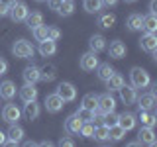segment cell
I'll return each mask as SVG.
<instances>
[{"label": "cell", "instance_id": "d6a6232c", "mask_svg": "<svg viewBox=\"0 0 157 147\" xmlns=\"http://www.w3.org/2000/svg\"><path fill=\"white\" fill-rule=\"evenodd\" d=\"M81 104H82V108H86V110H94L96 104H98V96L94 94V92H88V94L82 96Z\"/></svg>", "mask_w": 157, "mask_h": 147}, {"label": "cell", "instance_id": "681fc988", "mask_svg": "<svg viewBox=\"0 0 157 147\" xmlns=\"http://www.w3.org/2000/svg\"><path fill=\"white\" fill-rule=\"evenodd\" d=\"M37 2H47V0H37Z\"/></svg>", "mask_w": 157, "mask_h": 147}, {"label": "cell", "instance_id": "e575fe53", "mask_svg": "<svg viewBox=\"0 0 157 147\" xmlns=\"http://www.w3.org/2000/svg\"><path fill=\"white\" fill-rule=\"evenodd\" d=\"M114 24H116V16H114V14H102V16L98 18V26L104 28V29L112 28Z\"/></svg>", "mask_w": 157, "mask_h": 147}, {"label": "cell", "instance_id": "ba28073f", "mask_svg": "<svg viewBox=\"0 0 157 147\" xmlns=\"http://www.w3.org/2000/svg\"><path fill=\"white\" fill-rule=\"evenodd\" d=\"M96 108L100 112H112V110H116V98L112 96V92H106V94H102V96H98V104Z\"/></svg>", "mask_w": 157, "mask_h": 147}, {"label": "cell", "instance_id": "4dcf8cb0", "mask_svg": "<svg viewBox=\"0 0 157 147\" xmlns=\"http://www.w3.org/2000/svg\"><path fill=\"white\" fill-rule=\"evenodd\" d=\"M144 29L149 33H155L157 32V16L155 14H147V16H144Z\"/></svg>", "mask_w": 157, "mask_h": 147}, {"label": "cell", "instance_id": "f1b7e54d", "mask_svg": "<svg viewBox=\"0 0 157 147\" xmlns=\"http://www.w3.org/2000/svg\"><path fill=\"white\" fill-rule=\"evenodd\" d=\"M108 135H110V141H120V139H124L126 130L120 124H114V126L108 127Z\"/></svg>", "mask_w": 157, "mask_h": 147}, {"label": "cell", "instance_id": "f6af8a7d", "mask_svg": "<svg viewBox=\"0 0 157 147\" xmlns=\"http://www.w3.org/2000/svg\"><path fill=\"white\" fill-rule=\"evenodd\" d=\"M149 12H151V14L157 12V0H151V2H149Z\"/></svg>", "mask_w": 157, "mask_h": 147}, {"label": "cell", "instance_id": "8992f818", "mask_svg": "<svg viewBox=\"0 0 157 147\" xmlns=\"http://www.w3.org/2000/svg\"><path fill=\"white\" fill-rule=\"evenodd\" d=\"M63 106H65V102H63V98L57 94H47L45 96V108L47 112H51V114H57V112L63 110Z\"/></svg>", "mask_w": 157, "mask_h": 147}, {"label": "cell", "instance_id": "f35d334b", "mask_svg": "<svg viewBox=\"0 0 157 147\" xmlns=\"http://www.w3.org/2000/svg\"><path fill=\"white\" fill-rule=\"evenodd\" d=\"M92 131H94V126H92V122H82L81 131H78V134L85 135V137H92Z\"/></svg>", "mask_w": 157, "mask_h": 147}, {"label": "cell", "instance_id": "d4e9b609", "mask_svg": "<svg viewBox=\"0 0 157 147\" xmlns=\"http://www.w3.org/2000/svg\"><path fill=\"white\" fill-rule=\"evenodd\" d=\"M55 77H57V69H55V65H45V67L39 69V81L51 82Z\"/></svg>", "mask_w": 157, "mask_h": 147}, {"label": "cell", "instance_id": "277c9868", "mask_svg": "<svg viewBox=\"0 0 157 147\" xmlns=\"http://www.w3.org/2000/svg\"><path fill=\"white\" fill-rule=\"evenodd\" d=\"M24 139V130L18 124H10V130L6 131V141L4 145H18Z\"/></svg>", "mask_w": 157, "mask_h": 147}, {"label": "cell", "instance_id": "8fae6325", "mask_svg": "<svg viewBox=\"0 0 157 147\" xmlns=\"http://www.w3.org/2000/svg\"><path fill=\"white\" fill-rule=\"evenodd\" d=\"M140 47L144 49V51H149V53L157 51V36L145 32V36H141V39H140Z\"/></svg>", "mask_w": 157, "mask_h": 147}, {"label": "cell", "instance_id": "ee69618b", "mask_svg": "<svg viewBox=\"0 0 157 147\" xmlns=\"http://www.w3.org/2000/svg\"><path fill=\"white\" fill-rule=\"evenodd\" d=\"M4 16H8V6L0 2V18H4Z\"/></svg>", "mask_w": 157, "mask_h": 147}, {"label": "cell", "instance_id": "7402d4cb", "mask_svg": "<svg viewBox=\"0 0 157 147\" xmlns=\"http://www.w3.org/2000/svg\"><path fill=\"white\" fill-rule=\"evenodd\" d=\"M22 77H24V81L29 82V85H36V82L39 81V67L36 65H29L24 69V73H22Z\"/></svg>", "mask_w": 157, "mask_h": 147}, {"label": "cell", "instance_id": "83f0119b", "mask_svg": "<svg viewBox=\"0 0 157 147\" xmlns=\"http://www.w3.org/2000/svg\"><path fill=\"white\" fill-rule=\"evenodd\" d=\"M96 71H98V78H100L102 82H106L108 78H110V77H112V75H114V73H116L114 69H112L110 65H108V63H102V65H100V63H98Z\"/></svg>", "mask_w": 157, "mask_h": 147}, {"label": "cell", "instance_id": "d590c367", "mask_svg": "<svg viewBox=\"0 0 157 147\" xmlns=\"http://www.w3.org/2000/svg\"><path fill=\"white\" fill-rule=\"evenodd\" d=\"M77 116L81 122H94V114H92V110H86V108H78L77 110Z\"/></svg>", "mask_w": 157, "mask_h": 147}, {"label": "cell", "instance_id": "ab89813d", "mask_svg": "<svg viewBox=\"0 0 157 147\" xmlns=\"http://www.w3.org/2000/svg\"><path fill=\"white\" fill-rule=\"evenodd\" d=\"M47 37L53 39V41H57V39L61 37V32H59L57 28H47Z\"/></svg>", "mask_w": 157, "mask_h": 147}, {"label": "cell", "instance_id": "5bb4252c", "mask_svg": "<svg viewBox=\"0 0 157 147\" xmlns=\"http://www.w3.org/2000/svg\"><path fill=\"white\" fill-rule=\"evenodd\" d=\"M20 98H22L24 102L37 100V88H36V85H29V82H26V85L20 88Z\"/></svg>", "mask_w": 157, "mask_h": 147}, {"label": "cell", "instance_id": "c3c4849f", "mask_svg": "<svg viewBox=\"0 0 157 147\" xmlns=\"http://www.w3.org/2000/svg\"><path fill=\"white\" fill-rule=\"evenodd\" d=\"M0 2H2V4H6V6L10 8V6H12L14 2H16V0H0Z\"/></svg>", "mask_w": 157, "mask_h": 147}, {"label": "cell", "instance_id": "7dc6e473", "mask_svg": "<svg viewBox=\"0 0 157 147\" xmlns=\"http://www.w3.org/2000/svg\"><path fill=\"white\" fill-rule=\"evenodd\" d=\"M4 141H6V134L0 130V145H4Z\"/></svg>", "mask_w": 157, "mask_h": 147}, {"label": "cell", "instance_id": "f546056e", "mask_svg": "<svg viewBox=\"0 0 157 147\" xmlns=\"http://www.w3.org/2000/svg\"><path fill=\"white\" fill-rule=\"evenodd\" d=\"M73 12H75V2H73V0H61V4H59V8H57L59 16H71Z\"/></svg>", "mask_w": 157, "mask_h": 147}, {"label": "cell", "instance_id": "9c48e42d", "mask_svg": "<svg viewBox=\"0 0 157 147\" xmlns=\"http://www.w3.org/2000/svg\"><path fill=\"white\" fill-rule=\"evenodd\" d=\"M137 141H140V143H145V145H155L157 143V137H155L153 127L141 126V130L137 131Z\"/></svg>", "mask_w": 157, "mask_h": 147}, {"label": "cell", "instance_id": "44dd1931", "mask_svg": "<svg viewBox=\"0 0 157 147\" xmlns=\"http://www.w3.org/2000/svg\"><path fill=\"white\" fill-rule=\"evenodd\" d=\"M126 26H128L130 32H140V29H144V16H141V14H130Z\"/></svg>", "mask_w": 157, "mask_h": 147}, {"label": "cell", "instance_id": "d6986e66", "mask_svg": "<svg viewBox=\"0 0 157 147\" xmlns=\"http://www.w3.org/2000/svg\"><path fill=\"white\" fill-rule=\"evenodd\" d=\"M88 47H90L92 53H100L106 49V39L104 36H100V33H94V36L90 37V41H88Z\"/></svg>", "mask_w": 157, "mask_h": 147}, {"label": "cell", "instance_id": "9a60e30c", "mask_svg": "<svg viewBox=\"0 0 157 147\" xmlns=\"http://www.w3.org/2000/svg\"><path fill=\"white\" fill-rule=\"evenodd\" d=\"M137 100V106L140 110H155V94L153 92H147V94H141Z\"/></svg>", "mask_w": 157, "mask_h": 147}, {"label": "cell", "instance_id": "7a4b0ae2", "mask_svg": "<svg viewBox=\"0 0 157 147\" xmlns=\"http://www.w3.org/2000/svg\"><path fill=\"white\" fill-rule=\"evenodd\" d=\"M12 53L18 59H28V57L33 55V45L29 41H26V39H18V41L14 43V47H12Z\"/></svg>", "mask_w": 157, "mask_h": 147}, {"label": "cell", "instance_id": "8d00e7d4", "mask_svg": "<svg viewBox=\"0 0 157 147\" xmlns=\"http://www.w3.org/2000/svg\"><path fill=\"white\" fill-rule=\"evenodd\" d=\"M33 32V37H36V41H43V39H47V26H37L32 29Z\"/></svg>", "mask_w": 157, "mask_h": 147}, {"label": "cell", "instance_id": "6da1fadb", "mask_svg": "<svg viewBox=\"0 0 157 147\" xmlns=\"http://www.w3.org/2000/svg\"><path fill=\"white\" fill-rule=\"evenodd\" d=\"M130 81H132V86L134 88H145L147 85H149V73L145 71V69L141 67H134L130 71Z\"/></svg>", "mask_w": 157, "mask_h": 147}, {"label": "cell", "instance_id": "f907efd6", "mask_svg": "<svg viewBox=\"0 0 157 147\" xmlns=\"http://www.w3.org/2000/svg\"><path fill=\"white\" fill-rule=\"evenodd\" d=\"M126 2H136V0H126Z\"/></svg>", "mask_w": 157, "mask_h": 147}, {"label": "cell", "instance_id": "ffe728a7", "mask_svg": "<svg viewBox=\"0 0 157 147\" xmlns=\"http://www.w3.org/2000/svg\"><path fill=\"white\" fill-rule=\"evenodd\" d=\"M55 51H57V45L53 39L47 37L43 41H39V53H41V57H51V55H55Z\"/></svg>", "mask_w": 157, "mask_h": 147}, {"label": "cell", "instance_id": "4fadbf2b", "mask_svg": "<svg viewBox=\"0 0 157 147\" xmlns=\"http://www.w3.org/2000/svg\"><path fill=\"white\" fill-rule=\"evenodd\" d=\"M118 124L124 127L126 131H130V130H134V127H136L137 118L132 114V112H124V114H118Z\"/></svg>", "mask_w": 157, "mask_h": 147}, {"label": "cell", "instance_id": "836d02e7", "mask_svg": "<svg viewBox=\"0 0 157 147\" xmlns=\"http://www.w3.org/2000/svg\"><path fill=\"white\" fill-rule=\"evenodd\" d=\"M82 6H85V10H86L88 14H98L104 4H102V0H85Z\"/></svg>", "mask_w": 157, "mask_h": 147}, {"label": "cell", "instance_id": "52a82bcc", "mask_svg": "<svg viewBox=\"0 0 157 147\" xmlns=\"http://www.w3.org/2000/svg\"><path fill=\"white\" fill-rule=\"evenodd\" d=\"M57 94L63 98V102H73L77 98V88L71 82H61L57 86Z\"/></svg>", "mask_w": 157, "mask_h": 147}, {"label": "cell", "instance_id": "30bf717a", "mask_svg": "<svg viewBox=\"0 0 157 147\" xmlns=\"http://www.w3.org/2000/svg\"><path fill=\"white\" fill-rule=\"evenodd\" d=\"M118 92H120V100L124 102V104H134L136 98H137L136 88L132 86V85H126V82H124L120 88H118Z\"/></svg>", "mask_w": 157, "mask_h": 147}, {"label": "cell", "instance_id": "5b68a950", "mask_svg": "<svg viewBox=\"0 0 157 147\" xmlns=\"http://www.w3.org/2000/svg\"><path fill=\"white\" fill-rule=\"evenodd\" d=\"M22 118V110L16 104H6L2 110V120L8 122V124H16V122Z\"/></svg>", "mask_w": 157, "mask_h": 147}, {"label": "cell", "instance_id": "603a6c76", "mask_svg": "<svg viewBox=\"0 0 157 147\" xmlns=\"http://www.w3.org/2000/svg\"><path fill=\"white\" fill-rule=\"evenodd\" d=\"M126 51H128L126 45L122 41H118V39H116V41H112L110 43V49H108V53H110L112 59H122V57L126 55Z\"/></svg>", "mask_w": 157, "mask_h": 147}, {"label": "cell", "instance_id": "bcb514c9", "mask_svg": "<svg viewBox=\"0 0 157 147\" xmlns=\"http://www.w3.org/2000/svg\"><path fill=\"white\" fill-rule=\"evenodd\" d=\"M116 2H118V0H102L104 6H116Z\"/></svg>", "mask_w": 157, "mask_h": 147}, {"label": "cell", "instance_id": "74e56055", "mask_svg": "<svg viewBox=\"0 0 157 147\" xmlns=\"http://www.w3.org/2000/svg\"><path fill=\"white\" fill-rule=\"evenodd\" d=\"M102 124H104L106 127H110V126L118 124V114H116L114 110H112V112H106V114H104V118H102Z\"/></svg>", "mask_w": 157, "mask_h": 147}, {"label": "cell", "instance_id": "3957f363", "mask_svg": "<svg viewBox=\"0 0 157 147\" xmlns=\"http://www.w3.org/2000/svg\"><path fill=\"white\" fill-rule=\"evenodd\" d=\"M28 6L24 2H14L12 6L8 8V14H10V18H12V22H24L26 20V16H28Z\"/></svg>", "mask_w": 157, "mask_h": 147}, {"label": "cell", "instance_id": "4316f807", "mask_svg": "<svg viewBox=\"0 0 157 147\" xmlns=\"http://www.w3.org/2000/svg\"><path fill=\"white\" fill-rule=\"evenodd\" d=\"M140 122H141V126H149V127H153V126H155V122H157L155 112H153V110H140Z\"/></svg>", "mask_w": 157, "mask_h": 147}, {"label": "cell", "instance_id": "b9f144b4", "mask_svg": "<svg viewBox=\"0 0 157 147\" xmlns=\"http://www.w3.org/2000/svg\"><path fill=\"white\" fill-rule=\"evenodd\" d=\"M47 4H49V8H51V10H55V12H57V8H59V4H61V0H47Z\"/></svg>", "mask_w": 157, "mask_h": 147}, {"label": "cell", "instance_id": "2e32d148", "mask_svg": "<svg viewBox=\"0 0 157 147\" xmlns=\"http://www.w3.org/2000/svg\"><path fill=\"white\" fill-rule=\"evenodd\" d=\"M14 96H16V85H14L12 81L0 82V98H4V100H12Z\"/></svg>", "mask_w": 157, "mask_h": 147}, {"label": "cell", "instance_id": "1f68e13d", "mask_svg": "<svg viewBox=\"0 0 157 147\" xmlns=\"http://www.w3.org/2000/svg\"><path fill=\"white\" fill-rule=\"evenodd\" d=\"M122 85H124V77L122 75H112L110 78H108L106 81V86H108V92H114V90H118V88H120Z\"/></svg>", "mask_w": 157, "mask_h": 147}, {"label": "cell", "instance_id": "7c38bea8", "mask_svg": "<svg viewBox=\"0 0 157 147\" xmlns=\"http://www.w3.org/2000/svg\"><path fill=\"white\" fill-rule=\"evenodd\" d=\"M81 69L82 71H94V69L98 67V57H96V53H92V51H88L85 53V55L81 57Z\"/></svg>", "mask_w": 157, "mask_h": 147}, {"label": "cell", "instance_id": "ac0fdd59", "mask_svg": "<svg viewBox=\"0 0 157 147\" xmlns=\"http://www.w3.org/2000/svg\"><path fill=\"white\" fill-rule=\"evenodd\" d=\"M81 126H82V122L78 120V116H77V114L69 116L67 120H65V131H67V134H71V135L78 134V131H81Z\"/></svg>", "mask_w": 157, "mask_h": 147}, {"label": "cell", "instance_id": "e0dca14e", "mask_svg": "<svg viewBox=\"0 0 157 147\" xmlns=\"http://www.w3.org/2000/svg\"><path fill=\"white\" fill-rule=\"evenodd\" d=\"M22 114L26 120H37V116H39V104L36 100H32V102H26V106H24V110H22Z\"/></svg>", "mask_w": 157, "mask_h": 147}, {"label": "cell", "instance_id": "7bdbcfd3", "mask_svg": "<svg viewBox=\"0 0 157 147\" xmlns=\"http://www.w3.org/2000/svg\"><path fill=\"white\" fill-rule=\"evenodd\" d=\"M6 71H8V63L4 59H0V75H4Z\"/></svg>", "mask_w": 157, "mask_h": 147}, {"label": "cell", "instance_id": "484cf974", "mask_svg": "<svg viewBox=\"0 0 157 147\" xmlns=\"http://www.w3.org/2000/svg\"><path fill=\"white\" fill-rule=\"evenodd\" d=\"M24 22L28 24L29 29H33V28H37V26H41V24H43V14L41 12H28V16H26Z\"/></svg>", "mask_w": 157, "mask_h": 147}, {"label": "cell", "instance_id": "cb8c5ba5", "mask_svg": "<svg viewBox=\"0 0 157 147\" xmlns=\"http://www.w3.org/2000/svg\"><path fill=\"white\" fill-rule=\"evenodd\" d=\"M92 137L98 141V143H110V135H108V127L104 124H100L98 127H94L92 131Z\"/></svg>", "mask_w": 157, "mask_h": 147}, {"label": "cell", "instance_id": "60d3db41", "mask_svg": "<svg viewBox=\"0 0 157 147\" xmlns=\"http://www.w3.org/2000/svg\"><path fill=\"white\" fill-rule=\"evenodd\" d=\"M59 145H61V147H73V145H75V141H73V139H69V137H61Z\"/></svg>", "mask_w": 157, "mask_h": 147}]
</instances>
